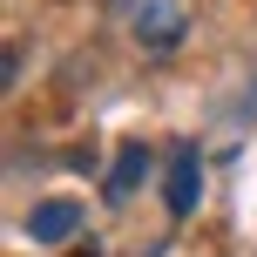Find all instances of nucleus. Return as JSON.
<instances>
[{
	"instance_id": "4",
	"label": "nucleus",
	"mask_w": 257,
	"mask_h": 257,
	"mask_svg": "<svg viewBox=\"0 0 257 257\" xmlns=\"http://www.w3.org/2000/svg\"><path fill=\"white\" fill-rule=\"evenodd\" d=\"M142 176H149V142H122V149H115V163H108L102 196H108V203H128Z\"/></svg>"
},
{
	"instance_id": "5",
	"label": "nucleus",
	"mask_w": 257,
	"mask_h": 257,
	"mask_svg": "<svg viewBox=\"0 0 257 257\" xmlns=\"http://www.w3.org/2000/svg\"><path fill=\"white\" fill-rule=\"evenodd\" d=\"M68 257H95V250H68Z\"/></svg>"
},
{
	"instance_id": "3",
	"label": "nucleus",
	"mask_w": 257,
	"mask_h": 257,
	"mask_svg": "<svg viewBox=\"0 0 257 257\" xmlns=\"http://www.w3.org/2000/svg\"><path fill=\"white\" fill-rule=\"evenodd\" d=\"M75 230H81V203L75 196H41V203L27 210V237H34V244H68Z\"/></svg>"
},
{
	"instance_id": "1",
	"label": "nucleus",
	"mask_w": 257,
	"mask_h": 257,
	"mask_svg": "<svg viewBox=\"0 0 257 257\" xmlns=\"http://www.w3.org/2000/svg\"><path fill=\"white\" fill-rule=\"evenodd\" d=\"M196 196H203V149L196 142H176L169 149V169H163V203H169V217H190L196 210Z\"/></svg>"
},
{
	"instance_id": "2",
	"label": "nucleus",
	"mask_w": 257,
	"mask_h": 257,
	"mask_svg": "<svg viewBox=\"0 0 257 257\" xmlns=\"http://www.w3.org/2000/svg\"><path fill=\"white\" fill-rule=\"evenodd\" d=\"M183 27H190V7L183 0H136V41L149 54H169L183 41Z\"/></svg>"
}]
</instances>
